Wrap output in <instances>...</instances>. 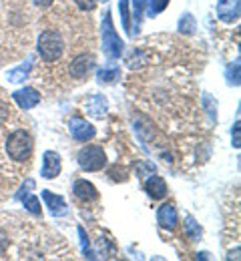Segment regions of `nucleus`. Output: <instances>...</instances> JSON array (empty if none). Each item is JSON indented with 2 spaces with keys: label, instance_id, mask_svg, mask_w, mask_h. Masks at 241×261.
<instances>
[{
  "label": "nucleus",
  "instance_id": "obj_21",
  "mask_svg": "<svg viewBox=\"0 0 241 261\" xmlns=\"http://www.w3.org/2000/svg\"><path fill=\"white\" fill-rule=\"evenodd\" d=\"M76 231H78V237H81L83 255H85L87 259H95V253H93V249H91V243H89V235H87V231H85L83 227H78Z\"/></svg>",
  "mask_w": 241,
  "mask_h": 261
},
{
  "label": "nucleus",
  "instance_id": "obj_14",
  "mask_svg": "<svg viewBox=\"0 0 241 261\" xmlns=\"http://www.w3.org/2000/svg\"><path fill=\"white\" fill-rule=\"evenodd\" d=\"M85 107H87L89 115L95 117V119H103L104 115H106V111H109V102H106V98H104L103 95H93V97H89L87 102H85Z\"/></svg>",
  "mask_w": 241,
  "mask_h": 261
},
{
  "label": "nucleus",
  "instance_id": "obj_22",
  "mask_svg": "<svg viewBox=\"0 0 241 261\" xmlns=\"http://www.w3.org/2000/svg\"><path fill=\"white\" fill-rule=\"evenodd\" d=\"M119 10H121V18H123V27L127 34L131 33V18H129V0H119Z\"/></svg>",
  "mask_w": 241,
  "mask_h": 261
},
{
  "label": "nucleus",
  "instance_id": "obj_13",
  "mask_svg": "<svg viewBox=\"0 0 241 261\" xmlns=\"http://www.w3.org/2000/svg\"><path fill=\"white\" fill-rule=\"evenodd\" d=\"M72 191H74V195L78 197L81 201H87V203L89 201H95L99 197L97 187L91 181H87V179H76L74 185H72Z\"/></svg>",
  "mask_w": 241,
  "mask_h": 261
},
{
  "label": "nucleus",
  "instance_id": "obj_4",
  "mask_svg": "<svg viewBox=\"0 0 241 261\" xmlns=\"http://www.w3.org/2000/svg\"><path fill=\"white\" fill-rule=\"evenodd\" d=\"M76 161L83 171H101L106 165V153H104V149L97 147V145H87L78 151Z\"/></svg>",
  "mask_w": 241,
  "mask_h": 261
},
{
  "label": "nucleus",
  "instance_id": "obj_27",
  "mask_svg": "<svg viewBox=\"0 0 241 261\" xmlns=\"http://www.w3.org/2000/svg\"><path fill=\"white\" fill-rule=\"evenodd\" d=\"M6 247H8V235L0 229V255L6 251Z\"/></svg>",
  "mask_w": 241,
  "mask_h": 261
},
{
  "label": "nucleus",
  "instance_id": "obj_19",
  "mask_svg": "<svg viewBox=\"0 0 241 261\" xmlns=\"http://www.w3.org/2000/svg\"><path fill=\"white\" fill-rule=\"evenodd\" d=\"M197 31V22H195V18H193V14H189V12H185L181 18H179V33L181 34H193Z\"/></svg>",
  "mask_w": 241,
  "mask_h": 261
},
{
  "label": "nucleus",
  "instance_id": "obj_12",
  "mask_svg": "<svg viewBox=\"0 0 241 261\" xmlns=\"http://www.w3.org/2000/svg\"><path fill=\"white\" fill-rule=\"evenodd\" d=\"M145 191H147V195L151 197L153 201H161V199H165V195H167V183L159 175H151L145 181Z\"/></svg>",
  "mask_w": 241,
  "mask_h": 261
},
{
  "label": "nucleus",
  "instance_id": "obj_3",
  "mask_svg": "<svg viewBox=\"0 0 241 261\" xmlns=\"http://www.w3.org/2000/svg\"><path fill=\"white\" fill-rule=\"evenodd\" d=\"M103 50L109 59H119L125 50V42L121 40V36L115 31V24H113V16L111 12L106 10L103 18Z\"/></svg>",
  "mask_w": 241,
  "mask_h": 261
},
{
  "label": "nucleus",
  "instance_id": "obj_9",
  "mask_svg": "<svg viewBox=\"0 0 241 261\" xmlns=\"http://www.w3.org/2000/svg\"><path fill=\"white\" fill-rule=\"evenodd\" d=\"M157 223L163 229H173L179 225V215H177V209L173 203H163L159 209H157Z\"/></svg>",
  "mask_w": 241,
  "mask_h": 261
},
{
  "label": "nucleus",
  "instance_id": "obj_29",
  "mask_svg": "<svg viewBox=\"0 0 241 261\" xmlns=\"http://www.w3.org/2000/svg\"><path fill=\"white\" fill-rule=\"evenodd\" d=\"M103 2H106V0H103Z\"/></svg>",
  "mask_w": 241,
  "mask_h": 261
},
{
  "label": "nucleus",
  "instance_id": "obj_18",
  "mask_svg": "<svg viewBox=\"0 0 241 261\" xmlns=\"http://www.w3.org/2000/svg\"><path fill=\"white\" fill-rule=\"evenodd\" d=\"M185 235H187L191 241H199V239H201V225H199L191 215L185 217Z\"/></svg>",
  "mask_w": 241,
  "mask_h": 261
},
{
  "label": "nucleus",
  "instance_id": "obj_8",
  "mask_svg": "<svg viewBox=\"0 0 241 261\" xmlns=\"http://www.w3.org/2000/svg\"><path fill=\"white\" fill-rule=\"evenodd\" d=\"M95 68V57L93 55H78L70 61L69 72L72 79H85Z\"/></svg>",
  "mask_w": 241,
  "mask_h": 261
},
{
  "label": "nucleus",
  "instance_id": "obj_17",
  "mask_svg": "<svg viewBox=\"0 0 241 261\" xmlns=\"http://www.w3.org/2000/svg\"><path fill=\"white\" fill-rule=\"evenodd\" d=\"M16 199H20L22 203H24V207L33 213V215H40V199L36 195H33V193H18L16 195Z\"/></svg>",
  "mask_w": 241,
  "mask_h": 261
},
{
  "label": "nucleus",
  "instance_id": "obj_20",
  "mask_svg": "<svg viewBox=\"0 0 241 261\" xmlns=\"http://www.w3.org/2000/svg\"><path fill=\"white\" fill-rule=\"evenodd\" d=\"M169 2L171 0H147V12H149V16H157V14H161L167 6H169Z\"/></svg>",
  "mask_w": 241,
  "mask_h": 261
},
{
  "label": "nucleus",
  "instance_id": "obj_26",
  "mask_svg": "<svg viewBox=\"0 0 241 261\" xmlns=\"http://www.w3.org/2000/svg\"><path fill=\"white\" fill-rule=\"evenodd\" d=\"M239 145H241V130H239V121H237L235 127H233V147L239 149Z\"/></svg>",
  "mask_w": 241,
  "mask_h": 261
},
{
  "label": "nucleus",
  "instance_id": "obj_6",
  "mask_svg": "<svg viewBox=\"0 0 241 261\" xmlns=\"http://www.w3.org/2000/svg\"><path fill=\"white\" fill-rule=\"evenodd\" d=\"M69 130H70V135H72V139H76L78 143H87V141H91V139L97 135V129H95L89 121H85V119H81V117H72V119H70Z\"/></svg>",
  "mask_w": 241,
  "mask_h": 261
},
{
  "label": "nucleus",
  "instance_id": "obj_10",
  "mask_svg": "<svg viewBox=\"0 0 241 261\" xmlns=\"http://www.w3.org/2000/svg\"><path fill=\"white\" fill-rule=\"evenodd\" d=\"M12 98H14V100H16V105H18L20 109H24V111L35 109L36 105L40 102V95H38V91H36V89H31V87H24V89L14 91V93H12Z\"/></svg>",
  "mask_w": 241,
  "mask_h": 261
},
{
  "label": "nucleus",
  "instance_id": "obj_7",
  "mask_svg": "<svg viewBox=\"0 0 241 261\" xmlns=\"http://www.w3.org/2000/svg\"><path fill=\"white\" fill-rule=\"evenodd\" d=\"M63 169V161L61 155L57 151H44L42 155V167H40V177L42 179H55L61 175Z\"/></svg>",
  "mask_w": 241,
  "mask_h": 261
},
{
  "label": "nucleus",
  "instance_id": "obj_5",
  "mask_svg": "<svg viewBox=\"0 0 241 261\" xmlns=\"http://www.w3.org/2000/svg\"><path fill=\"white\" fill-rule=\"evenodd\" d=\"M217 18L227 22V24H233L239 20L241 14V2L239 0H217Z\"/></svg>",
  "mask_w": 241,
  "mask_h": 261
},
{
  "label": "nucleus",
  "instance_id": "obj_11",
  "mask_svg": "<svg viewBox=\"0 0 241 261\" xmlns=\"http://www.w3.org/2000/svg\"><path fill=\"white\" fill-rule=\"evenodd\" d=\"M40 195H42V201H44V205L48 207L50 215H55V217H63V215H67V213H69L67 201H65V199H63L61 195H55L52 191H42Z\"/></svg>",
  "mask_w": 241,
  "mask_h": 261
},
{
  "label": "nucleus",
  "instance_id": "obj_23",
  "mask_svg": "<svg viewBox=\"0 0 241 261\" xmlns=\"http://www.w3.org/2000/svg\"><path fill=\"white\" fill-rule=\"evenodd\" d=\"M227 83L239 87V61H235L233 65L227 68Z\"/></svg>",
  "mask_w": 241,
  "mask_h": 261
},
{
  "label": "nucleus",
  "instance_id": "obj_24",
  "mask_svg": "<svg viewBox=\"0 0 241 261\" xmlns=\"http://www.w3.org/2000/svg\"><path fill=\"white\" fill-rule=\"evenodd\" d=\"M145 6H147V0H133V10H135V22H137V29L139 24H141V16H143V10H145Z\"/></svg>",
  "mask_w": 241,
  "mask_h": 261
},
{
  "label": "nucleus",
  "instance_id": "obj_2",
  "mask_svg": "<svg viewBox=\"0 0 241 261\" xmlns=\"http://www.w3.org/2000/svg\"><path fill=\"white\" fill-rule=\"evenodd\" d=\"M6 153L12 161H26L33 153V137L29 130H14L8 135V141H6Z\"/></svg>",
  "mask_w": 241,
  "mask_h": 261
},
{
  "label": "nucleus",
  "instance_id": "obj_1",
  "mask_svg": "<svg viewBox=\"0 0 241 261\" xmlns=\"http://www.w3.org/2000/svg\"><path fill=\"white\" fill-rule=\"evenodd\" d=\"M65 40L59 31H44L38 36V55L46 63H55L63 57Z\"/></svg>",
  "mask_w": 241,
  "mask_h": 261
},
{
  "label": "nucleus",
  "instance_id": "obj_28",
  "mask_svg": "<svg viewBox=\"0 0 241 261\" xmlns=\"http://www.w3.org/2000/svg\"><path fill=\"white\" fill-rule=\"evenodd\" d=\"M55 0H35L36 6H40V8H46V6H50Z\"/></svg>",
  "mask_w": 241,
  "mask_h": 261
},
{
  "label": "nucleus",
  "instance_id": "obj_16",
  "mask_svg": "<svg viewBox=\"0 0 241 261\" xmlns=\"http://www.w3.org/2000/svg\"><path fill=\"white\" fill-rule=\"evenodd\" d=\"M31 68H33V63H31V61H26L24 65L16 66V68H12V70L8 72V81H10V83H22V81H26L29 74H31Z\"/></svg>",
  "mask_w": 241,
  "mask_h": 261
},
{
  "label": "nucleus",
  "instance_id": "obj_15",
  "mask_svg": "<svg viewBox=\"0 0 241 261\" xmlns=\"http://www.w3.org/2000/svg\"><path fill=\"white\" fill-rule=\"evenodd\" d=\"M121 76V66L119 65H106L97 72L99 83H115Z\"/></svg>",
  "mask_w": 241,
  "mask_h": 261
},
{
  "label": "nucleus",
  "instance_id": "obj_25",
  "mask_svg": "<svg viewBox=\"0 0 241 261\" xmlns=\"http://www.w3.org/2000/svg\"><path fill=\"white\" fill-rule=\"evenodd\" d=\"M76 2V6L81 8V10H85V12H89V10H93L95 6H97V0H74Z\"/></svg>",
  "mask_w": 241,
  "mask_h": 261
}]
</instances>
